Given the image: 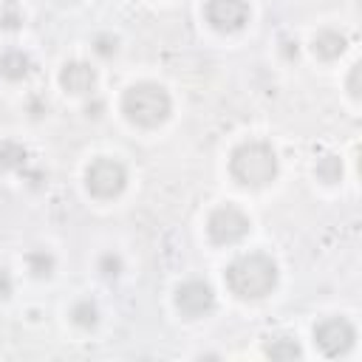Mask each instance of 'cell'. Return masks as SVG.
<instances>
[{
    "mask_svg": "<svg viewBox=\"0 0 362 362\" xmlns=\"http://www.w3.org/2000/svg\"><path fill=\"white\" fill-rule=\"evenodd\" d=\"M226 286L243 300L266 297L277 286V263L263 252L240 255L226 266Z\"/></svg>",
    "mask_w": 362,
    "mask_h": 362,
    "instance_id": "cell-1",
    "label": "cell"
},
{
    "mask_svg": "<svg viewBox=\"0 0 362 362\" xmlns=\"http://www.w3.org/2000/svg\"><path fill=\"white\" fill-rule=\"evenodd\" d=\"M173 110L170 93L156 82H136L122 96V113L139 127L161 124Z\"/></svg>",
    "mask_w": 362,
    "mask_h": 362,
    "instance_id": "cell-2",
    "label": "cell"
},
{
    "mask_svg": "<svg viewBox=\"0 0 362 362\" xmlns=\"http://www.w3.org/2000/svg\"><path fill=\"white\" fill-rule=\"evenodd\" d=\"M229 173L246 187H263L277 175V153L266 141H243L229 156Z\"/></svg>",
    "mask_w": 362,
    "mask_h": 362,
    "instance_id": "cell-3",
    "label": "cell"
},
{
    "mask_svg": "<svg viewBox=\"0 0 362 362\" xmlns=\"http://www.w3.org/2000/svg\"><path fill=\"white\" fill-rule=\"evenodd\" d=\"M127 184V170L122 161L99 156L88 164L85 170V187L90 189V195L96 198H116Z\"/></svg>",
    "mask_w": 362,
    "mask_h": 362,
    "instance_id": "cell-4",
    "label": "cell"
},
{
    "mask_svg": "<svg viewBox=\"0 0 362 362\" xmlns=\"http://www.w3.org/2000/svg\"><path fill=\"white\" fill-rule=\"evenodd\" d=\"M249 215L243 209H238L235 204H223L218 209H212L209 221H206V232L215 243L221 246H229V243H238L246 232H249Z\"/></svg>",
    "mask_w": 362,
    "mask_h": 362,
    "instance_id": "cell-5",
    "label": "cell"
},
{
    "mask_svg": "<svg viewBox=\"0 0 362 362\" xmlns=\"http://www.w3.org/2000/svg\"><path fill=\"white\" fill-rule=\"evenodd\" d=\"M356 339L354 325L345 317H325L314 325V342L325 356H342Z\"/></svg>",
    "mask_w": 362,
    "mask_h": 362,
    "instance_id": "cell-6",
    "label": "cell"
},
{
    "mask_svg": "<svg viewBox=\"0 0 362 362\" xmlns=\"http://www.w3.org/2000/svg\"><path fill=\"white\" fill-rule=\"evenodd\" d=\"M204 14L218 31H240L249 23V0H206Z\"/></svg>",
    "mask_w": 362,
    "mask_h": 362,
    "instance_id": "cell-7",
    "label": "cell"
},
{
    "mask_svg": "<svg viewBox=\"0 0 362 362\" xmlns=\"http://www.w3.org/2000/svg\"><path fill=\"white\" fill-rule=\"evenodd\" d=\"M175 308L184 317H204L215 308V291L204 280H184L175 288Z\"/></svg>",
    "mask_w": 362,
    "mask_h": 362,
    "instance_id": "cell-8",
    "label": "cell"
},
{
    "mask_svg": "<svg viewBox=\"0 0 362 362\" xmlns=\"http://www.w3.org/2000/svg\"><path fill=\"white\" fill-rule=\"evenodd\" d=\"M59 85L68 93H90L96 85V71L88 62H65L59 71Z\"/></svg>",
    "mask_w": 362,
    "mask_h": 362,
    "instance_id": "cell-9",
    "label": "cell"
},
{
    "mask_svg": "<svg viewBox=\"0 0 362 362\" xmlns=\"http://www.w3.org/2000/svg\"><path fill=\"white\" fill-rule=\"evenodd\" d=\"M345 48H348V37L334 31V28H325L314 37V54L320 59H337L345 54Z\"/></svg>",
    "mask_w": 362,
    "mask_h": 362,
    "instance_id": "cell-10",
    "label": "cell"
},
{
    "mask_svg": "<svg viewBox=\"0 0 362 362\" xmlns=\"http://www.w3.org/2000/svg\"><path fill=\"white\" fill-rule=\"evenodd\" d=\"M28 68H31L28 54H23V51H17V48H11V51H6V54L0 57V74H3L6 79H11V82L23 79V76L28 74Z\"/></svg>",
    "mask_w": 362,
    "mask_h": 362,
    "instance_id": "cell-11",
    "label": "cell"
},
{
    "mask_svg": "<svg viewBox=\"0 0 362 362\" xmlns=\"http://www.w3.org/2000/svg\"><path fill=\"white\" fill-rule=\"evenodd\" d=\"M25 161H28V150L20 141H14V139L0 141V167L3 170H23Z\"/></svg>",
    "mask_w": 362,
    "mask_h": 362,
    "instance_id": "cell-12",
    "label": "cell"
},
{
    "mask_svg": "<svg viewBox=\"0 0 362 362\" xmlns=\"http://www.w3.org/2000/svg\"><path fill=\"white\" fill-rule=\"evenodd\" d=\"M25 266H28V272H31L34 277H48V274L54 272L57 260H54V255H51L48 249H31V252L25 255Z\"/></svg>",
    "mask_w": 362,
    "mask_h": 362,
    "instance_id": "cell-13",
    "label": "cell"
},
{
    "mask_svg": "<svg viewBox=\"0 0 362 362\" xmlns=\"http://www.w3.org/2000/svg\"><path fill=\"white\" fill-rule=\"evenodd\" d=\"M266 356H272V359H300L303 351H300L297 339H291V337H274L272 342H266Z\"/></svg>",
    "mask_w": 362,
    "mask_h": 362,
    "instance_id": "cell-14",
    "label": "cell"
},
{
    "mask_svg": "<svg viewBox=\"0 0 362 362\" xmlns=\"http://www.w3.org/2000/svg\"><path fill=\"white\" fill-rule=\"evenodd\" d=\"M71 320H74L79 328H93V325L99 322V308H96V303H90L88 297H85V300H76V303L71 305Z\"/></svg>",
    "mask_w": 362,
    "mask_h": 362,
    "instance_id": "cell-15",
    "label": "cell"
},
{
    "mask_svg": "<svg viewBox=\"0 0 362 362\" xmlns=\"http://www.w3.org/2000/svg\"><path fill=\"white\" fill-rule=\"evenodd\" d=\"M314 173H317L320 181H325V184H337L339 175H342V161H339L337 156H322V158L317 161Z\"/></svg>",
    "mask_w": 362,
    "mask_h": 362,
    "instance_id": "cell-16",
    "label": "cell"
},
{
    "mask_svg": "<svg viewBox=\"0 0 362 362\" xmlns=\"http://www.w3.org/2000/svg\"><path fill=\"white\" fill-rule=\"evenodd\" d=\"M96 269H99L105 277H119V274H122V257H119L116 252H105V255L99 257Z\"/></svg>",
    "mask_w": 362,
    "mask_h": 362,
    "instance_id": "cell-17",
    "label": "cell"
},
{
    "mask_svg": "<svg viewBox=\"0 0 362 362\" xmlns=\"http://www.w3.org/2000/svg\"><path fill=\"white\" fill-rule=\"evenodd\" d=\"M116 48H119L116 37H110V34H96V40H93V51H96L99 57H113Z\"/></svg>",
    "mask_w": 362,
    "mask_h": 362,
    "instance_id": "cell-18",
    "label": "cell"
},
{
    "mask_svg": "<svg viewBox=\"0 0 362 362\" xmlns=\"http://www.w3.org/2000/svg\"><path fill=\"white\" fill-rule=\"evenodd\" d=\"M20 23H23V17H20V14H17V8L8 3V6H6V11H0V25H3V28H17Z\"/></svg>",
    "mask_w": 362,
    "mask_h": 362,
    "instance_id": "cell-19",
    "label": "cell"
},
{
    "mask_svg": "<svg viewBox=\"0 0 362 362\" xmlns=\"http://www.w3.org/2000/svg\"><path fill=\"white\" fill-rule=\"evenodd\" d=\"M11 291H14V280H11V274L6 269H0V300H6Z\"/></svg>",
    "mask_w": 362,
    "mask_h": 362,
    "instance_id": "cell-20",
    "label": "cell"
},
{
    "mask_svg": "<svg viewBox=\"0 0 362 362\" xmlns=\"http://www.w3.org/2000/svg\"><path fill=\"white\" fill-rule=\"evenodd\" d=\"M348 90H351V96H354V99L359 96V65H354V68H351V76H348Z\"/></svg>",
    "mask_w": 362,
    "mask_h": 362,
    "instance_id": "cell-21",
    "label": "cell"
},
{
    "mask_svg": "<svg viewBox=\"0 0 362 362\" xmlns=\"http://www.w3.org/2000/svg\"><path fill=\"white\" fill-rule=\"evenodd\" d=\"M283 45H286V48H283V54H286L288 59H291V57H297V42H283Z\"/></svg>",
    "mask_w": 362,
    "mask_h": 362,
    "instance_id": "cell-22",
    "label": "cell"
}]
</instances>
